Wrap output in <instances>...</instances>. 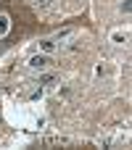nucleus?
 <instances>
[{
  "instance_id": "1",
  "label": "nucleus",
  "mask_w": 132,
  "mask_h": 150,
  "mask_svg": "<svg viewBox=\"0 0 132 150\" xmlns=\"http://www.w3.org/2000/svg\"><path fill=\"white\" fill-rule=\"evenodd\" d=\"M29 66H32V69H45V66H48V58H45V55H34V58L29 61Z\"/></svg>"
},
{
  "instance_id": "2",
  "label": "nucleus",
  "mask_w": 132,
  "mask_h": 150,
  "mask_svg": "<svg viewBox=\"0 0 132 150\" xmlns=\"http://www.w3.org/2000/svg\"><path fill=\"white\" fill-rule=\"evenodd\" d=\"M8 29H11V21H8V16H0V37H3Z\"/></svg>"
}]
</instances>
